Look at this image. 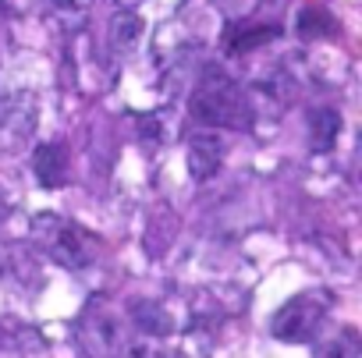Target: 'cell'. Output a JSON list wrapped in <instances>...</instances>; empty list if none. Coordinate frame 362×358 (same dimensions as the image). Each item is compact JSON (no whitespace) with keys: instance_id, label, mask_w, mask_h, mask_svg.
Instances as JSON below:
<instances>
[{"instance_id":"obj_1","label":"cell","mask_w":362,"mask_h":358,"mask_svg":"<svg viewBox=\"0 0 362 358\" xmlns=\"http://www.w3.org/2000/svg\"><path fill=\"white\" fill-rule=\"evenodd\" d=\"M192 117L210 124V128H228V131H245L252 128V103L249 93L221 68H206L196 82L192 93Z\"/></svg>"},{"instance_id":"obj_2","label":"cell","mask_w":362,"mask_h":358,"mask_svg":"<svg viewBox=\"0 0 362 358\" xmlns=\"http://www.w3.org/2000/svg\"><path fill=\"white\" fill-rule=\"evenodd\" d=\"M33 238L40 241V249L54 263H61L68 270L89 266L96 259V252H100V245H96L93 234H86L78 224H71V220H64L57 213H40L33 220Z\"/></svg>"},{"instance_id":"obj_3","label":"cell","mask_w":362,"mask_h":358,"mask_svg":"<svg viewBox=\"0 0 362 358\" xmlns=\"http://www.w3.org/2000/svg\"><path fill=\"white\" fill-rule=\"evenodd\" d=\"M323 319H327V298L323 294H298V298H288L277 309L270 330H274L277 340L305 344V340H313L320 333Z\"/></svg>"},{"instance_id":"obj_4","label":"cell","mask_w":362,"mask_h":358,"mask_svg":"<svg viewBox=\"0 0 362 358\" xmlns=\"http://www.w3.org/2000/svg\"><path fill=\"white\" fill-rule=\"evenodd\" d=\"M224 163V142L214 131H199L189 138V174L196 181H210Z\"/></svg>"},{"instance_id":"obj_5","label":"cell","mask_w":362,"mask_h":358,"mask_svg":"<svg viewBox=\"0 0 362 358\" xmlns=\"http://www.w3.org/2000/svg\"><path fill=\"white\" fill-rule=\"evenodd\" d=\"M33 170H36V181L43 189H57L64 185V177H68V149L61 142H47L36 149L33 156Z\"/></svg>"},{"instance_id":"obj_6","label":"cell","mask_w":362,"mask_h":358,"mask_svg":"<svg viewBox=\"0 0 362 358\" xmlns=\"http://www.w3.org/2000/svg\"><path fill=\"white\" fill-rule=\"evenodd\" d=\"M142 40H146V22H142L135 11L121 8V11L114 15V22H110V47H114L121 57H128V54H135V50L142 47Z\"/></svg>"},{"instance_id":"obj_7","label":"cell","mask_w":362,"mask_h":358,"mask_svg":"<svg viewBox=\"0 0 362 358\" xmlns=\"http://www.w3.org/2000/svg\"><path fill=\"white\" fill-rule=\"evenodd\" d=\"M337 131H341V114L330 110V107H316L309 114V138H313V149L316 153H327L334 142H337Z\"/></svg>"},{"instance_id":"obj_8","label":"cell","mask_w":362,"mask_h":358,"mask_svg":"<svg viewBox=\"0 0 362 358\" xmlns=\"http://www.w3.org/2000/svg\"><path fill=\"white\" fill-rule=\"evenodd\" d=\"M93 8V0H50V15L61 29H78Z\"/></svg>"},{"instance_id":"obj_9","label":"cell","mask_w":362,"mask_h":358,"mask_svg":"<svg viewBox=\"0 0 362 358\" xmlns=\"http://www.w3.org/2000/svg\"><path fill=\"white\" fill-rule=\"evenodd\" d=\"M11 117H15V96L8 89H0V128H4Z\"/></svg>"},{"instance_id":"obj_10","label":"cell","mask_w":362,"mask_h":358,"mask_svg":"<svg viewBox=\"0 0 362 358\" xmlns=\"http://www.w3.org/2000/svg\"><path fill=\"white\" fill-rule=\"evenodd\" d=\"M114 4H117V8H128V11H135V8H142V4H146V0H114Z\"/></svg>"}]
</instances>
